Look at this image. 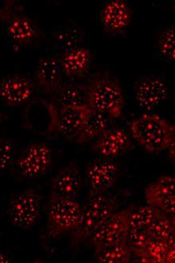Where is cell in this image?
I'll return each instance as SVG.
<instances>
[{
  "label": "cell",
  "instance_id": "e0dca14e",
  "mask_svg": "<svg viewBox=\"0 0 175 263\" xmlns=\"http://www.w3.org/2000/svg\"><path fill=\"white\" fill-rule=\"evenodd\" d=\"M59 59L64 74L69 77H79L83 76L89 69L92 53L85 46H75L65 49Z\"/></svg>",
  "mask_w": 175,
  "mask_h": 263
},
{
  "label": "cell",
  "instance_id": "f546056e",
  "mask_svg": "<svg viewBox=\"0 0 175 263\" xmlns=\"http://www.w3.org/2000/svg\"><path fill=\"white\" fill-rule=\"evenodd\" d=\"M12 261H13V259L9 255H6L3 252H0V263L10 262Z\"/></svg>",
  "mask_w": 175,
  "mask_h": 263
},
{
  "label": "cell",
  "instance_id": "7c38bea8",
  "mask_svg": "<svg viewBox=\"0 0 175 263\" xmlns=\"http://www.w3.org/2000/svg\"><path fill=\"white\" fill-rule=\"evenodd\" d=\"M132 146L131 139L126 130L119 127H109L94 140L92 149L104 158L120 156Z\"/></svg>",
  "mask_w": 175,
  "mask_h": 263
},
{
  "label": "cell",
  "instance_id": "ba28073f",
  "mask_svg": "<svg viewBox=\"0 0 175 263\" xmlns=\"http://www.w3.org/2000/svg\"><path fill=\"white\" fill-rule=\"evenodd\" d=\"M52 164V151L43 142L31 143L22 151L16 161L21 175L25 178L40 177L48 171Z\"/></svg>",
  "mask_w": 175,
  "mask_h": 263
},
{
  "label": "cell",
  "instance_id": "6da1fadb",
  "mask_svg": "<svg viewBox=\"0 0 175 263\" xmlns=\"http://www.w3.org/2000/svg\"><path fill=\"white\" fill-rule=\"evenodd\" d=\"M86 84L90 108L101 112L109 119L121 117L125 106V96L117 79L107 72L98 73Z\"/></svg>",
  "mask_w": 175,
  "mask_h": 263
},
{
  "label": "cell",
  "instance_id": "d6986e66",
  "mask_svg": "<svg viewBox=\"0 0 175 263\" xmlns=\"http://www.w3.org/2000/svg\"><path fill=\"white\" fill-rule=\"evenodd\" d=\"M109 119L106 115L91 108L75 141L79 143L93 141L109 128Z\"/></svg>",
  "mask_w": 175,
  "mask_h": 263
},
{
  "label": "cell",
  "instance_id": "8fae6325",
  "mask_svg": "<svg viewBox=\"0 0 175 263\" xmlns=\"http://www.w3.org/2000/svg\"><path fill=\"white\" fill-rule=\"evenodd\" d=\"M134 92L138 105L146 110H152L165 101L169 89L162 78L148 76L136 82Z\"/></svg>",
  "mask_w": 175,
  "mask_h": 263
},
{
  "label": "cell",
  "instance_id": "ac0fdd59",
  "mask_svg": "<svg viewBox=\"0 0 175 263\" xmlns=\"http://www.w3.org/2000/svg\"><path fill=\"white\" fill-rule=\"evenodd\" d=\"M9 36L19 44H28L38 36L40 28L30 16L16 13L7 20Z\"/></svg>",
  "mask_w": 175,
  "mask_h": 263
},
{
  "label": "cell",
  "instance_id": "30bf717a",
  "mask_svg": "<svg viewBox=\"0 0 175 263\" xmlns=\"http://www.w3.org/2000/svg\"><path fill=\"white\" fill-rule=\"evenodd\" d=\"M175 179L170 175L160 176L145 189V197L149 205L174 216Z\"/></svg>",
  "mask_w": 175,
  "mask_h": 263
},
{
  "label": "cell",
  "instance_id": "484cf974",
  "mask_svg": "<svg viewBox=\"0 0 175 263\" xmlns=\"http://www.w3.org/2000/svg\"><path fill=\"white\" fill-rule=\"evenodd\" d=\"M174 30L173 25L166 27L158 37V49L160 53L169 60L175 58Z\"/></svg>",
  "mask_w": 175,
  "mask_h": 263
},
{
  "label": "cell",
  "instance_id": "5bb4252c",
  "mask_svg": "<svg viewBox=\"0 0 175 263\" xmlns=\"http://www.w3.org/2000/svg\"><path fill=\"white\" fill-rule=\"evenodd\" d=\"M36 82L46 93L55 95L63 84L64 72L58 58L43 57L39 60L35 71Z\"/></svg>",
  "mask_w": 175,
  "mask_h": 263
},
{
  "label": "cell",
  "instance_id": "52a82bcc",
  "mask_svg": "<svg viewBox=\"0 0 175 263\" xmlns=\"http://www.w3.org/2000/svg\"><path fill=\"white\" fill-rule=\"evenodd\" d=\"M134 208L131 206L111 214L88 239L94 249L125 240L130 229V216Z\"/></svg>",
  "mask_w": 175,
  "mask_h": 263
},
{
  "label": "cell",
  "instance_id": "7402d4cb",
  "mask_svg": "<svg viewBox=\"0 0 175 263\" xmlns=\"http://www.w3.org/2000/svg\"><path fill=\"white\" fill-rule=\"evenodd\" d=\"M147 230L152 238L164 240L170 246H174V216L161 212Z\"/></svg>",
  "mask_w": 175,
  "mask_h": 263
},
{
  "label": "cell",
  "instance_id": "4316f807",
  "mask_svg": "<svg viewBox=\"0 0 175 263\" xmlns=\"http://www.w3.org/2000/svg\"><path fill=\"white\" fill-rule=\"evenodd\" d=\"M152 239L147 229L131 228L130 227L125 241L128 243L131 251L142 250Z\"/></svg>",
  "mask_w": 175,
  "mask_h": 263
},
{
  "label": "cell",
  "instance_id": "603a6c76",
  "mask_svg": "<svg viewBox=\"0 0 175 263\" xmlns=\"http://www.w3.org/2000/svg\"><path fill=\"white\" fill-rule=\"evenodd\" d=\"M55 43L65 49L79 46L83 39V31L77 25H65L59 27L54 35Z\"/></svg>",
  "mask_w": 175,
  "mask_h": 263
},
{
  "label": "cell",
  "instance_id": "ffe728a7",
  "mask_svg": "<svg viewBox=\"0 0 175 263\" xmlns=\"http://www.w3.org/2000/svg\"><path fill=\"white\" fill-rule=\"evenodd\" d=\"M54 96L59 106L88 105L87 84L83 82L63 83Z\"/></svg>",
  "mask_w": 175,
  "mask_h": 263
},
{
  "label": "cell",
  "instance_id": "8992f818",
  "mask_svg": "<svg viewBox=\"0 0 175 263\" xmlns=\"http://www.w3.org/2000/svg\"><path fill=\"white\" fill-rule=\"evenodd\" d=\"M41 209V194L33 188H28L13 196L9 204V216L13 226L28 230L38 222Z\"/></svg>",
  "mask_w": 175,
  "mask_h": 263
},
{
  "label": "cell",
  "instance_id": "83f0119b",
  "mask_svg": "<svg viewBox=\"0 0 175 263\" xmlns=\"http://www.w3.org/2000/svg\"><path fill=\"white\" fill-rule=\"evenodd\" d=\"M15 145L13 140H0V171L8 168L14 157Z\"/></svg>",
  "mask_w": 175,
  "mask_h": 263
},
{
  "label": "cell",
  "instance_id": "4fadbf2b",
  "mask_svg": "<svg viewBox=\"0 0 175 263\" xmlns=\"http://www.w3.org/2000/svg\"><path fill=\"white\" fill-rule=\"evenodd\" d=\"M34 91L32 81L22 74H10L0 82V98L12 107L22 105L29 101Z\"/></svg>",
  "mask_w": 175,
  "mask_h": 263
},
{
  "label": "cell",
  "instance_id": "d4e9b609",
  "mask_svg": "<svg viewBox=\"0 0 175 263\" xmlns=\"http://www.w3.org/2000/svg\"><path fill=\"white\" fill-rule=\"evenodd\" d=\"M173 248L174 246H170L164 240L152 238L142 251L147 258L148 263L167 262L169 252Z\"/></svg>",
  "mask_w": 175,
  "mask_h": 263
},
{
  "label": "cell",
  "instance_id": "3957f363",
  "mask_svg": "<svg viewBox=\"0 0 175 263\" xmlns=\"http://www.w3.org/2000/svg\"><path fill=\"white\" fill-rule=\"evenodd\" d=\"M118 205L116 197L106 194L89 197L87 202L82 209L77 227L72 231V248L77 249L82 243L88 240L93 233L117 209Z\"/></svg>",
  "mask_w": 175,
  "mask_h": 263
},
{
  "label": "cell",
  "instance_id": "277c9868",
  "mask_svg": "<svg viewBox=\"0 0 175 263\" xmlns=\"http://www.w3.org/2000/svg\"><path fill=\"white\" fill-rule=\"evenodd\" d=\"M81 204L76 198L58 197L50 194L47 206V234L58 237L72 232L79 223L82 213Z\"/></svg>",
  "mask_w": 175,
  "mask_h": 263
},
{
  "label": "cell",
  "instance_id": "5b68a950",
  "mask_svg": "<svg viewBox=\"0 0 175 263\" xmlns=\"http://www.w3.org/2000/svg\"><path fill=\"white\" fill-rule=\"evenodd\" d=\"M50 114V123L46 133L76 140L90 110L88 105L56 106L45 101Z\"/></svg>",
  "mask_w": 175,
  "mask_h": 263
},
{
  "label": "cell",
  "instance_id": "f1b7e54d",
  "mask_svg": "<svg viewBox=\"0 0 175 263\" xmlns=\"http://www.w3.org/2000/svg\"><path fill=\"white\" fill-rule=\"evenodd\" d=\"M175 141L172 142L170 145H169L168 147L167 148V154H168V157L170 158V159L172 161H174V157H175V146H174Z\"/></svg>",
  "mask_w": 175,
  "mask_h": 263
},
{
  "label": "cell",
  "instance_id": "9c48e42d",
  "mask_svg": "<svg viewBox=\"0 0 175 263\" xmlns=\"http://www.w3.org/2000/svg\"><path fill=\"white\" fill-rule=\"evenodd\" d=\"M119 176V167L112 159L94 160L86 167L85 181L89 197L104 194L113 187Z\"/></svg>",
  "mask_w": 175,
  "mask_h": 263
},
{
  "label": "cell",
  "instance_id": "9a60e30c",
  "mask_svg": "<svg viewBox=\"0 0 175 263\" xmlns=\"http://www.w3.org/2000/svg\"><path fill=\"white\" fill-rule=\"evenodd\" d=\"M81 173L78 164L70 163L55 174L51 180L52 195L76 198L81 187Z\"/></svg>",
  "mask_w": 175,
  "mask_h": 263
},
{
  "label": "cell",
  "instance_id": "7a4b0ae2",
  "mask_svg": "<svg viewBox=\"0 0 175 263\" xmlns=\"http://www.w3.org/2000/svg\"><path fill=\"white\" fill-rule=\"evenodd\" d=\"M130 130L134 140L151 154L167 150L169 145L175 141L173 125L155 114H142L133 119Z\"/></svg>",
  "mask_w": 175,
  "mask_h": 263
},
{
  "label": "cell",
  "instance_id": "2e32d148",
  "mask_svg": "<svg viewBox=\"0 0 175 263\" xmlns=\"http://www.w3.org/2000/svg\"><path fill=\"white\" fill-rule=\"evenodd\" d=\"M132 9L124 0H110L101 10V22L107 31L119 32L125 29L132 18Z\"/></svg>",
  "mask_w": 175,
  "mask_h": 263
},
{
  "label": "cell",
  "instance_id": "cb8c5ba5",
  "mask_svg": "<svg viewBox=\"0 0 175 263\" xmlns=\"http://www.w3.org/2000/svg\"><path fill=\"white\" fill-rule=\"evenodd\" d=\"M161 211L152 206H141L134 208L130 216V227L131 228L148 229Z\"/></svg>",
  "mask_w": 175,
  "mask_h": 263
},
{
  "label": "cell",
  "instance_id": "44dd1931",
  "mask_svg": "<svg viewBox=\"0 0 175 263\" xmlns=\"http://www.w3.org/2000/svg\"><path fill=\"white\" fill-rule=\"evenodd\" d=\"M131 248L125 240L94 249L96 261L106 263H126L131 261Z\"/></svg>",
  "mask_w": 175,
  "mask_h": 263
}]
</instances>
